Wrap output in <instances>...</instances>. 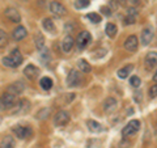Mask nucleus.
Wrapping results in <instances>:
<instances>
[{
  "label": "nucleus",
  "instance_id": "obj_1",
  "mask_svg": "<svg viewBox=\"0 0 157 148\" xmlns=\"http://www.w3.org/2000/svg\"><path fill=\"white\" fill-rule=\"evenodd\" d=\"M2 63L6 67H9V68H16V67H18L22 63V55H21V53H20L18 49H14V50H12L11 55L4 56L2 59Z\"/></svg>",
  "mask_w": 157,
  "mask_h": 148
},
{
  "label": "nucleus",
  "instance_id": "obj_2",
  "mask_svg": "<svg viewBox=\"0 0 157 148\" xmlns=\"http://www.w3.org/2000/svg\"><path fill=\"white\" fill-rule=\"evenodd\" d=\"M20 100H17V96L12 93H4L0 96V110H9L12 107H16Z\"/></svg>",
  "mask_w": 157,
  "mask_h": 148
},
{
  "label": "nucleus",
  "instance_id": "obj_3",
  "mask_svg": "<svg viewBox=\"0 0 157 148\" xmlns=\"http://www.w3.org/2000/svg\"><path fill=\"white\" fill-rule=\"evenodd\" d=\"M70 121H71V117L66 110H59L54 115V125H55V127H64L66 125L70 123Z\"/></svg>",
  "mask_w": 157,
  "mask_h": 148
},
{
  "label": "nucleus",
  "instance_id": "obj_4",
  "mask_svg": "<svg viewBox=\"0 0 157 148\" xmlns=\"http://www.w3.org/2000/svg\"><path fill=\"white\" fill-rule=\"evenodd\" d=\"M139 130H140V122L137 121V119H132V121H130L123 127V130H122V135H123L124 138L132 136L134 134H136Z\"/></svg>",
  "mask_w": 157,
  "mask_h": 148
},
{
  "label": "nucleus",
  "instance_id": "obj_5",
  "mask_svg": "<svg viewBox=\"0 0 157 148\" xmlns=\"http://www.w3.org/2000/svg\"><path fill=\"white\" fill-rule=\"evenodd\" d=\"M67 85L68 87H78L81 84L82 81V79H81V75H80V72H78L77 70H71L70 73H68V76H67Z\"/></svg>",
  "mask_w": 157,
  "mask_h": 148
},
{
  "label": "nucleus",
  "instance_id": "obj_6",
  "mask_svg": "<svg viewBox=\"0 0 157 148\" xmlns=\"http://www.w3.org/2000/svg\"><path fill=\"white\" fill-rule=\"evenodd\" d=\"M90 41H92L90 33H89V32H86V30H84V32H81V33L77 36L76 45H77V47L80 49V50H82V49H85L88 45H89Z\"/></svg>",
  "mask_w": 157,
  "mask_h": 148
},
{
  "label": "nucleus",
  "instance_id": "obj_7",
  "mask_svg": "<svg viewBox=\"0 0 157 148\" xmlns=\"http://www.w3.org/2000/svg\"><path fill=\"white\" fill-rule=\"evenodd\" d=\"M13 132L16 134L18 139H28V138L32 136L33 130H32V127H29V126H16L13 129Z\"/></svg>",
  "mask_w": 157,
  "mask_h": 148
},
{
  "label": "nucleus",
  "instance_id": "obj_8",
  "mask_svg": "<svg viewBox=\"0 0 157 148\" xmlns=\"http://www.w3.org/2000/svg\"><path fill=\"white\" fill-rule=\"evenodd\" d=\"M153 28L152 26H145L143 30H141V34H140V42L143 43L144 46H148L149 43L152 42V39H153Z\"/></svg>",
  "mask_w": 157,
  "mask_h": 148
},
{
  "label": "nucleus",
  "instance_id": "obj_9",
  "mask_svg": "<svg viewBox=\"0 0 157 148\" xmlns=\"http://www.w3.org/2000/svg\"><path fill=\"white\" fill-rule=\"evenodd\" d=\"M123 46L128 53H134L137 50V47H139V39H137L136 36H128L126 38Z\"/></svg>",
  "mask_w": 157,
  "mask_h": 148
},
{
  "label": "nucleus",
  "instance_id": "obj_10",
  "mask_svg": "<svg viewBox=\"0 0 157 148\" xmlns=\"http://www.w3.org/2000/svg\"><path fill=\"white\" fill-rule=\"evenodd\" d=\"M50 12L54 13L58 17H63V16H66L67 9H66V7L63 6L62 3H59V2H51L50 3Z\"/></svg>",
  "mask_w": 157,
  "mask_h": 148
},
{
  "label": "nucleus",
  "instance_id": "obj_11",
  "mask_svg": "<svg viewBox=\"0 0 157 148\" xmlns=\"http://www.w3.org/2000/svg\"><path fill=\"white\" fill-rule=\"evenodd\" d=\"M24 75H25L28 80H36L39 75V68L36 67L34 64H28L24 68Z\"/></svg>",
  "mask_w": 157,
  "mask_h": 148
},
{
  "label": "nucleus",
  "instance_id": "obj_12",
  "mask_svg": "<svg viewBox=\"0 0 157 148\" xmlns=\"http://www.w3.org/2000/svg\"><path fill=\"white\" fill-rule=\"evenodd\" d=\"M30 102H29L28 100H20L17 106L14 107V114H26V113L30 110Z\"/></svg>",
  "mask_w": 157,
  "mask_h": 148
},
{
  "label": "nucleus",
  "instance_id": "obj_13",
  "mask_svg": "<svg viewBox=\"0 0 157 148\" xmlns=\"http://www.w3.org/2000/svg\"><path fill=\"white\" fill-rule=\"evenodd\" d=\"M24 89H25V85H24V83L18 80L16 83H12L11 85L7 88V92L8 93H12V95H14V96H18V95H21V93L24 92Z\"/></svg>",
  "mask_w": 157,
  "mask_h": 148
},
{
  "label": "nucleus",
  "instance_id": "obj_14",
  "mask_svg": "<svg viewBox=\"0 0 157 148\" xmlns=\"http://www.w3.org/2000/svg\"><path fill=\"white\" fill-rule=\"evenodd\" d=\"M144 64L148 70H152L153 67L157 66V53L156 51H151L147 54L144 59Z\"/></svg>",
  "mask_w": 157,
  "mask_h": 148
},
{
  "label": "nucleus",
  "instance_id": "obj_15",
  "mask_svg": "<svg viewBox=\"0 0 157 148\" xmlns=\"http://www.w3.org/2000/svg\"><path fill=\"white\" fill-rule=\"evenodd\" d=\"M118 106V102L114 97H107L106 100L104 101V103H102V107H104L105 113H113Z\"/></svg>",
  "mask_w": 157,
  "mask_h": 148
},
{
  "label": "nucleus",
  "instance_id": "obj_16",
  "mask_svg": "<svg viewBox=\"0 0 157 148\" xmlns=\"http://www.w3.org/2000/svg\"><path fill=\"white\" fill-rule=\"evenodd\" d=\"M4 14H6V17L12 22H20L21 21V16H20V13L17 12L16 8H7L6 11H4Z\"/></svg>",
  "mask_w": 157,
  "mask_h": 148
},
{
  "label": "nucleus",
  "instance_id": "obj_17",
  "mask_svg": "<svg viewBox=\"0 0 157 148\" xmlns=\"http://www.w3.org/2000/svg\"><path fill=\"white\" fill-rule=\"evenodd\" d=\"M26 36H28V32L22 25L16 26V29H14L12 33V37H13V39H16V41H21V39H24Z\"/></svg>",
  "mask_w": 157,
  "mask_h": 148
},
{
  "label": "nucleus",
  "instance_id": "obj_18",
  "mask_svg": "<svg viewBox=\"0 0 157 148\" xmlns=\"http://www.w3.org/2000/svg\"><path fill=\"white\" fill-rule=\"evenodd\" d=\"M73 45H75V41H73V38L71 36H66L64 39L62 41V50L64 53H70L72 50Z\"/></svg>",
  "mask_w": 157,
  "mask_h": 148
},
{
  "label": "nucleus",
  "instance_id": "obj_19",
  "mask_svg": "<svg viewBox=\"0 0 157 148\" xmlns=\"http://www.w3.org/2000/svg\"><path fill=\"white\" fill-rule=\"evenodd\" d=\"M136 16H137V11L135 8H130L127 9V14L124 18V24L126 25H130V24H134L136 21Z\"/></svg>",
  "mask_w": 157,
  "mask_h": 148
},
{
  "label": "nucleus",
  "instance_id": "obj_20",
  "mask_svg": "<svg viewBox=\"0 0 157 148\" xmlns=\"http://www.w3.org/2000/svg\"><path fill=\"white\" fill-rule=\"evenodd\" d=\"M16 147V142L12 136H4L2 140H0V148H14Z\"/></svg>",
  "mask_w": 157,
  "mask_h": 148
},
{
  "label": "nucleus",
  "instance_id": "obj_21",
  "mask_svg": "<svg viewBox=\"0 0 157 148\" xmlns=\"http://www.w3.org/2000/svg\"><path fill=\"white\" fill-rule=\"evenodd\" d=\"M42 26L47 33H51V34L55 33V24L52 22L51 18H47V17L43 18L42 20Z\"/></svg>",
  "mask_w": 157,
  "mask_h": 148
},
{
  "label": "nucleus",
  "instance_id": "obj_22",
  "mask_svg": "<svg viewBox=\"0 0 157 148\" xmlns=\"http://www.w3.org/2000/svg\"><path fill=\"white\" fill-rule=\"evenodd\" d=\"M34 42H36L37 50L41 51L45 49V37H43V34L41 32H37V34L34 36Z\"/></svg>",
  "mask_w": 157,
  "mask_h": 148
},
{
  "label": "nucleus",
  "instance_id": "obj_23",
  "mask_svg": "<svg viewBox=\"0 0 157 148\" xmlns=\"http://www.w3.org/2000/svg\"><path fill=\"white\" fill-rule=\"evenodd\" d=\"M86 126H88V129H89V131H92V132H101L102 130V125L101 123H98V122H96V121H93V119H89V121H86Z\"/></svg>",
  "mask_w": 157,
  "mask_h": 148
},
{
  "label": "nucleus",
  "instance_id": "obj_24",
  "mask_svg": "<svg viewBox=\"0 0 157 148\" xmlns=\"http://www.w3.org/2000/svg\"><path fill=\"white\" fill-rule=\"evenodd\" d=\"M52 85H54V81L47 76H43L41 80H39V87H41L43 91H50Z\"/></svg>",
  "mask_w": 157,
  "mask_h": 148
},
{
  "label": "nucleus",
  "instance_id": "obj_25",
  "mask_svg": "<svg viewBox=\"0 0 157 148\" xmlns=\"http://www.w3.org/2000/svg\"><path fill=\"white\" fill-rule=\"evenodd\" d=\"M132 70H134V66L132 64H127L124 67H122L121 70H118V77L119 79H126L132 72Z\"/></svg>",
  "mask_w": 157,
  "mask_h": 148
},
{
  "label": "nucleus",
  "instance_id": "obj_26",
  "mask_svg": "<svg viewBox=\"0 0 157 148\" xmlns=\"http://www.w3.org/2000/svg\"><path fill=\"white\" fill-rule=\"evenodd\" d=\"M77 67H78V71H81L84 73L90 72V70H92L90 64L85 60V59H78V60H77Z\"/></svg>",
  "mask_w": 157,
  "mask_h": 148
},
{
  "label": "nucleus",
  "instance_id": "obj_27",
  "mask_svg": "<svg viewBox=\"0 0 157 148\" xmlns=\"http://www.w3.org/2000/svg\"><path fill=\"white\" fill-rule=\"evenodd\" d=\"M105 32H106V34H107V36H109L110 38H113V37H115V34L118 33V28H117L115 24L109 22V24H106Z\"/></svg>",
  "mask_w": 157,
  "mask_h": 148
},
{
  "label": "nucleus",
  "instance_id": "obj_28",
  "mask_svg": "<svg viewBox=\"0 0 157 148\" xmlns=\"http://www.w3.org/2000/svg\"><path fill=\"white\" fill-rule=\"evenodd\" d=\"M90 4L89 0H76L75 4H73V7H75L76 9H84L86 8Z\"/></svg>",
  "mask_w": 157,
  "mask_h": 148
},
{
  "label": "nucleus",
  "instance_id": "obj_29",
  "mask_svg": "<svg viewBox=\"0 0 157 148\" xmlns=\"http://www.w3.org/2000/svg\"><path fill=\"white\" fill-rule=\"evenodd\" d=\"M50 113H51V109H47V107H45V109H41L37 113L36 118H37V119H45V118H47V115H50Z\"/></svg>",
  "mask_w": 157,
  "mask_h": 148
},
{
  "label": "nucleus",
  "instance_id": "obj_30",
  "mask_svg": "<svg viewBox=\"0 0 157 148\" xmlns=\"http://www.w3.org/2000/svg\"><path fill=\"white\" fill-rule=\"evenodd\" d=\"M7 45H8V36L6 32L0 29V49L6 47Z\"/></svg>",
  "mask_w": 157,
  "mask_h": 148
},
{
  "label": "nucleus",
  "instance_id": "obj_31",
  "mask_svg": "<svg viewBox=\"0 0 157 148\" xmlns=\"http://www.w3.org/2000/svg\"><path fill=\"white\" fill-rule=\"evenodd\" d=\"M86 17L89 18V21H90V22H93V24H98V22H101V16H100L98 13H96V12L89 13Z\"/></svg>",
  "mask_w": 157,
  "mask_h": 148
},
{
  "label": "nucleus",
  "instance_id": "obj_32",
  "mask_svg": "<svg viewBox=\"0 0 157 148\" xmlns=\"http://www.w3.org/2000/svg\"><path fill=\"white\" fill-rule=\"evenodd\" d=\"M140 84H141V81H140L139 77H137V76H131V79H130V85H131V87L139 88Z\"/></svg>",
  "mask_w": 157,
  "mask_h": 148
},
{
  "label": "nucleus",
  "instance_id": "obj_33",
  "mask_svg": "<svg viewBox=\"0 0 157 148\" xmlns=\"http://www.w3.org/2000/svg\"><path fill=\"white\" fill-rule=\"evenodd\" d=\"M149 97L151 98H156L157 97V84H155V85L151 87V89H149Z\"/></svg>",
  "mask_w": 157,
  "mask_h": 148
},
{
  "label": "nucleus",
  "instance_id": "obj_34",
  "mask_svg": "<svg viewBox=\"0 0 157 148\" xmlns=\"http://www.w3.org/2000/svg\"><path fill=\"white\" fill-rule=\"evenodd\" d=\"M100 12H102V13L105 14V16H110V14H111V9H110L109 7L104 6V7H101V8H100Z\"/></svg>",
  "mask_w": 157,
  "mask_h": 148
},
{
  "label": "nucleus",
  "instance_id": "obj_35",
  "mask_svg": "<svg viewBox=\"0 0 157 148\" xmlns=\"http://www.w3.org/2000/svg\"><path fill=\"white\" fill-rule=\"evenodd\" d=\"M128 146H130V142H126V140L119 143V148H127Z\"/></svg>",
  "mask_w": 157,
  "mask_h": 148
},
{
  "label": "nucleus",
  "instance_id": "obj_36",
  "mask_svg": "<svg viewBox=\"0 0 157 148\" xmlns=\"http://www.w3.org/2000/svg\"><path fill=\"white\" fill-rule=\"evenodd\" d=\"M140 96H141L140 92H135V100H136L137 102H140Z\"/></svg>",
  "mask_w": 157,
  "mask_h": 148
},
{
  "label": "nucleus",
  "instance_id": "obj_37",
  "mask_svg": "<svg viewBox=\"0 0 157 148\" xmlns=\"http://www.w3.org/2000/svg\"><path fill=\"white\" fill-rule=\"evenodd\" d=\"M153 81H155V83H157V71L155 72V75H153Z\"/></svg>",
  "mask_w": 157,
  "mask_h": 148
},
{
  "label": "nucleus",
  "instance_id": "obj_38",
  "mask_svg": "<svg viewBox=\"0 0 157 148\" xmlns=\"http://www.w3.org/2000/svg\"><path fill=\"white\" fill-rule=\"evenodd\" d=\"M0 123H2V118H0Z\"/></svg>",
  "mask_w": 157,
  "mask_h": 148
}]
</instances>
